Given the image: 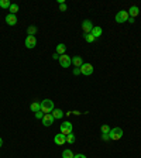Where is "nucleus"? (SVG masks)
<instances>
[{"mask_svg": "<svg viewBox=\"0 0 141 158\" xmlns=\"http://www.w3.org/2000/svg\"><path fill=\"white\" fill-rule=\"evenodd\" d=\"M44 114H45V113H43V112H41V110H39V112H37V113H34V116H35V118H41V120H43Z\"/></svg>", "mask_w": 141, "mask_h": 158, "instance_id": "obj_24", "label": "nucleus"}, {"mask_svg": "<svg viewBox=\"0 0 141 158\" xmlns=\"http://www.w3.org/2000/svg\"><path fill=\"white\" fill-rule=\"evenodd\" d=\"M128 23H131V24H134V19H133V17H130V19H128Z\"/></svg>", "mask_w": 141, "mask_h": 158, "instance_id": "obj_31", "label": "nucleus"}, {"mask_svg": "<svg viewBox=\"0 0 141 158\" xmlns=\"http://www.w3.org/2000/svg\"><path fill=\"white\" fill-rule=\"evenodd\" d=\"M79 73H81V69H79V68L73 69V75H79Z\"/></svg>", "mask_w": 141, "mask_h": 158, "instance_id": "obj_29", "label": "nucleus"}, {"mask_svg": "<svg viewBox=\"0 0 141 158\" xmlns=\"http://www.w3.org/2000/svg\"><path fill=\"white\" fill-rule=\"evenodd\" d=\"M59 133H62L65 135L71 134L72 133V124H71V122H64L61 124V127H59Z\"/></svg>", "mask_w": 141, "mask_h": 158, "instance_id": "obj_6", "label": "nucleus"}, {"mask_svg": "<svg viewBox=\"0 0 141 158\" xmlns=\"http://www.w3.org/2000/svg\"><path fill=\"white\" fill-rule=\"evenodd\" d=\"M83 38H85L86 43H95L96 38L93 37V34H83Z\"/></svg>", "mask_w": 141, "mask_h": 158, "instance_id": "obj_19", "label": "nucleus"}, {"mask_svg": "<svg viewBox=\"0 0 141 158\" xmlns=\"http://www.w3.org/2000/svg\"><path fill=\"white\" fill-rule=\"evenodd\" d=\"M138 14H140V9H138L137 6H131L130 9H128V16H130V17H133V19H134V17H137Z\"/></svg>", "mask_w": 141, "mask_h": 158, "instance_id": "obj_12", "label": "nucleus"}, {"mask_svg": "<svg viewBox=\"0 0 141 158\" xmlns=\"http://www.w3.org/2000/svg\"><path fill=\"white\" fill-rule=\"evenodd\" d=\"M71 64H72V58H71L69 55H66V54L59 55V65L62 66V68H69Z\"/></svg>", "mask_w": 141, "mask_h": 158, "instance_id": "obj_4", "label": "nucleus"}, {"mask_svg": "<svg viewBox=\"0 0 141 158\" xmlns=\"http://www.w3.org/2000/svg\"><path fill=\"white\" fill-rule=\"evenodd\" d=\"M109 135H110V140L117 141V140H120V138L123 137V130L120 127H114V128H112V130H110Z\"/></svg>", "mask_w": 141, "mask_h": 158, "instance_id": "obj_2", "label": "nucleus"}, {"mask_svg": "<svg viewBox=\"0 0 141 158\" xmlns=\"http://www.w3.org/2000/svg\"><path fill=\"white\" fill-rule=\"evenodd\" d=\"M10 14H16L17 11H19V4H16V3H11V6H10Z\"/></svg>", "mask_w": 141, "mask_h": 158, "instance_id": "obj_23", "label": "nucleus"}, {"mask_svg": "<svg viewBox=\"0 0 141 158\" xmlns=\"http://www.w3.org/2000/svg\"><path fill=\"white\" fill-rule=\"evenodd\" d=\"M52 58H54V59H59V54H56V52H55V54L52 55Z\"/></svg>", "mask_w": 141, "mask_h": 158, "instance_id": "obj_30", "label": "nucleus"}, {"mask_svg": "<svg viewBox=\"0 0 141 158\" xmlns=\"http://www.w3.org/2000/svg\"><path fill=\"white\" fill-rule=\"evenodd\" d=\"M54 143H55L56 145H64L66 143V135L62 134V133H58V134L54 137Z\"/></svg>", "mask_w": 141, "mask_h": 158, "instance_id": "obj_10", "label": "nucleus"}, {"mask_svg": "<svg viewBox=\"0 0 141 158\" xmlns=\"http://www.w3.org/2000/svg\"><path fill=\"white\" fill-rule=\"evenodd\" d=\"M54 116L51 114V113H47V114H44V117H43V126H45V127H49V126H52V123H54Z\"/></svg>", "mask_w": 141, "mask_h": 158, "instance_id": "obj_9", "label": "nucleus"}, {"mask_svg": "<svg viewBox=\"0 0 141 158\" xmlns=\"http://www.w3.org/2000/svg\"><path fill=\"white\" fill-rule=\"evenodd\" d=\"M128 19H130V16H128L127 10H120V11H117V14H116V21H117V23H127Z\"/></svg>", "mask_w": 141, "mask_h": 158, "instance_id": "obj_3", "label": "nucleus"}, {"mask_svg": "<svg viewBox=\"0 0 141 158\" xmlns=\"http://www.w3.org/2000/svg\"><path fill=\"white\" fill-rule=\"evenodd\" d=\"M72 64L76 66V68H81V66H82V64H83V61H82V56H79V55L72 56Z\"/></svg>", "mask_w": 141, "mask_h": 158, "instance_id": "obj_14", "label": "nucleus"}, {"mask_svg": "<svg viewBox=\"0 0 141 158\" xmlns=\"http://www.w3.org/2000/svg\"><path fill=\"white\" fill-rule=\"evenodd\" d=\"M41 103V112L43 113H52L54 112V102L51 100V99H44L43 102H39Z\"/></svg>", "mask_w": 141, "mask_h": 158, "instance_id": "obj_1", "label": "nucleus"}, {"mask_svg": "<svg viewBox=\"0 0 141 158\" xmlns=\"http://www.w3.org/2000/svg\"><path fill=\"white\" fill-rule=\"evenodd\" d=\"M30 109H31V112L33 113H37L41 110V103L39 102H33L31 103V106H30Z\"/></svg>", "mask_w": 141, "mask_h": 158, "instance_id": "obj_15", "label": "nucleus"}, {"mask_svg": "<svg viewBox=\"0 0 141 158\" xmlns=\"http://www.w3.org/2000/svg\"><path fill=\"white\" fill-rule=\"evenodd\" d=\"M75 141H76V138H75V134H73V133H71V134L66 135V143H69V144H73Z\"/></svg>", "mask_w": 141, "mask_h": 158, "instance_id": "obj_21", "label": "nucleus"}, {"mask_svg": "<svg viewBox=\"0 0 141 158\" xmlns=\"http://www.w3.org/2000/svg\"><path fill=\"white\" fill-rule=\"evenodd\" d=\"M51 114L54 116V118H62L65 113H64L62 110H61V109H54V112L51 113Z\"/></svg>", "mask_w": 141, "mask_h": 158, "instance_id": "obj_16", "label": "nucleus"}, {"mask_svg": "<svg viewBox=\"0 0 141 158\" xmlns=\"http://www.w3.org/2000/svg\"><path fill=\"white\" fill-rule=\"evenodd\" d=\"M4 20H6V23L7 24H9V26H16V24H17V17H16V14H7V16H6V19H4Z\"/></svg>", "mask_w": 141, "mask_h": 158, "instance_id": "obj_11", "label": "nucleus"}, {"mask_svg": "<svg viewBox=\"0 0 141 158\" xmlns=\"http://www.w3.org/2000/svg\"><path fill=\"white\" fill-rule=\"evenodd\" d=\"M79 69H81V73H82V75H86V76H89V75H92L93 73V65L92 64L83 62L82 66H81Z\"/></svg>", "mask_w": 141, "mask_h": 158, "instance_id": "obj_5", "label": "nucleus"}, {"mask_svg": "<svg viewBox=\"0 0 141 158\" xmlns=\"http://www.w3.org/2000/svg\"><path fill=\"white\" fill-rule=\"evenodd\" d=\"M59 10H61V11H65V10H66V4L65 3H61V4H59Z\"/></svg>", "mask_w": 141, "mask_h": 158, "instance_id": "obj_27", "label": "nucleus"}, {"mask_svg": "<svg viewBox=\"0 0 141 158\" xmlns=\"http://www.w3.org/2000/svg\"><path fill=\"white\" fill-rule=\"evenodd\" d=\"M73 158H86V155L85 154H75V157Z\"/></svg>", "mask_w": 141, "mask_h": 158, "instance_id": "obj_28", "label": "nucleus"}, {"mask_svg": "<svg viewBox=\"0 0 141 158\" xmlns=\"http://www.w3.org/2000/svg\"><path fill=\"white\" fill-rule=\"evenodd\" d=\"M34 33H37V27H30L28 28V35H34Z\"/></svg>", "mask_w": 141, "mask_h": 158, "instance_id": "obj_25", "label": "nucleus"}, {"mask_svg": "<svg viewBox=\"0 0 141 158\" xmlns=\"http://www.w3.org/2000/svg\"><path fill=\"white\" fill-rule=\"evenodd\" d=\"M66 51V45L65 44H58L56 45V54H59V55H64Z\"/></svg>", "mask_w": 141, "mask_h": 158, "instance_id": "obj_17", "label": "nucleus"}, {"mask_svg": "<svg viewBox=\"0 0 141 158\" xmlns=\"http://www.w3.org/2000/svg\"><path fill=\"white\" fill-rule=\"evenodd\" d=\"M102 140L103 141H109V140H110V135L109 134H102Z\"/></svg>", "mask_w": 141, "mask_h": 158, "instance_id": "obj_26", "label": "nucleus"}, {"mask_svg": "<svg viewBox=\"0 0 141 158\" xmlns=\"http://www.w3.org/2000/svg\"><path fill=\"white\" fill-rule=\"evenodd\" d=\"M2 147H3V138L0 137V148H2Z\"/></svg>", "mask_w": 141, "mask_h": 158, "instance_id": "obj_32", "label": "nucleus"}, {"mask_svg": "<svg viewBox=\"0 0 141 158\" xmlns=\"http://www.w3.org/2000/svg\"><path fill=\"white\" fill-rule=\"evenodd\" d=\"M110 130H112V128L109 127V124H103L102 127H100V131H102V134H109V133H110Z\"/></svg>", "mask_w": 141, "mask_h": 158, "instance_id": "obj_22", "label": "nucleus"}, {"mask_svg": "<svg viewBox=\"0 0 141 158\" xmlns=\"http://www.w3.org/2000/svg\"><path fill=\"white\" fill-rule=\"evenodd\" d=\"M82 30L85 34H90L93 30V23L90 20H83L82 21Z\"/></svg>", "mask_w": 141, "mask_h": 158, "instance_id": "obj_7", "label": "nucleus"}, {"mask_svg": "<svg viewBox=\"0 0 141 158\" xmlns=\"http://www.w3.org/2000/svg\"><path fill=\"white\" fill-rule=\"evenodd\" d=\"M90 34H93V37L95 38H99V37L103 34V28L100 26H96V27H93V30H92V33Z\"/></svg>", "mask_w": 141, "mask_h": 158, "instance_id": "obj_13", "label": "nucleus"}, {"mask_svg": "<svg viewBox=\"0 0 141 158\" xmlns=\"http://www.w3.org/2000/svg\"><path fill=\"white\" fill-rule=\"evenodd\" d=\"M37 45V38L35 35H27L26 37V47L28 49H33Z\"/></svg>", "mask_w": 141, "mask_h": 158, "instance_id": "obj_8", "label": "nucleus"}, {"mask_svg": "<svg viewBox=\"0 0 141 158\" xmlns=\"http://www.w3.org/2000/svg\"><path fill=\"white\" fill-rule=\"evenodd\" d=\"M11 3H10V0H0V7L2 9H10Z\"/></svg>", "mask_w": 141, "mask_h": 158, "instance_id": "obj_20", "label": "nucleus"}, {"mask_svg": "<svg viewBox=\"0 0 141 158\" xmlns=\"http://www.w3.org/2000/svg\"><path fill=\"white\" fill-rule=\"evenodd\" d=\"M73 157H75V154H73L69 148H66V150L62 151V158H73Z\"/></svg>", "mask_w": 141, "mask_h": 158, "instance_id": "obj_18", "label": "nucleus"}]
</instances>
